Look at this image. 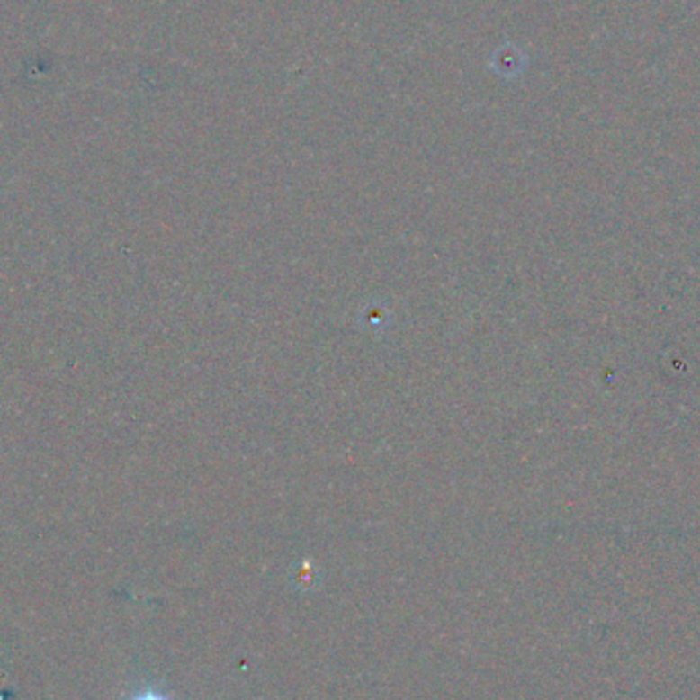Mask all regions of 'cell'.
I'll list each match as a JSON object with an SVG mask.
<instances>
[{
  "instance_id": "cell-1",
  "label": "cell",
  "mask_w": 700,
  "mask_h": 700,
  "mask_svg": "<svg viewBox=\"0 0 700 700\" xmlns=\"http://www.w3.org/2000/svg\"><path fill=\"white\" fill-rule=\"evenodd\" d=\"M131 700H170V698H168L166 695H164V692H160V690H156V688H146V690L138 692V695L133 696Z\"/></svg>"
}]
</instances>
